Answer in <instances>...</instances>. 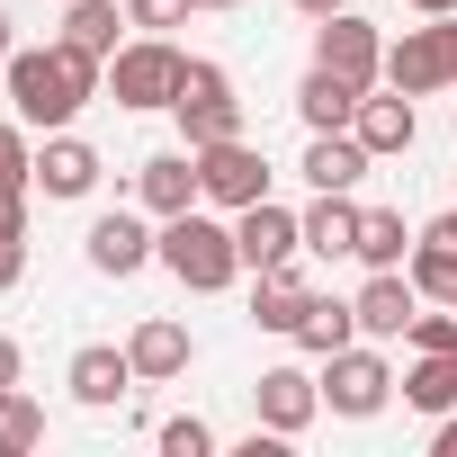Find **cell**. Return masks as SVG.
<instances>
[{
	"label": "cell",
	"instance_id": "7bdbcfd3",
	"mask_svg": "<svg viewBox=\"0 0 457 457\" xmlns=\"http://www.w3.org/2000/svg\"><path fill=\"white\" fill-rule=\"evenodd\" d=\"M448 305H457V296H448Z\"/></svg>",
	"mask_w": 457,
	"mask_h": 457
},
{
	"label": "cell",
	"instance_id": "d4e9b609",
	"mask_svg": "<svg viewBox=\"0 0 457 457\" xmlns=\"http://www.w3.org/2000/svg\"><path fill=\"white\" fill-rule=\"evenodd\" d=\"M296 341H305L314 359L350 350V341H359V305H350V296H305V323H296Z\"/></svg>",
	"mask_w": 457,
	"mask_h": 457
},
{
	"label": "cell",
	"instance_id": "ab89813d",
	"mask_svg": "<svg viewBox=\"0 0 457 457\" xmlns=\"http://www.w3.org/2000/svg\"><path fill=\"white\" fill-rule=\"evenodd\" d=\"M197 10H243V0H197Z\"/></svg>",
	"mask_w": 457,
	"mask_h": 457
},
{
	"label": "cell",
	"instance_id": "d6a6232c",
	"mask_svg": "<svg viewBox=\"0 0 457 457\" xmlns=\"http://www.w3.org/2000/svg\"><path fill=\"white\" fill-rule=\"evenodd\" d=\"M28 278V243H0V287H19Z\"/></svg>",
	"mask_w": 457,
	"mask_h": 457
},
{
	"label": "cell",
	"instance_id": "83f0119b",
	"mask_svg": "<svg viewBox=\"0 0 457 457\" xmlns=\"http://www.w3.org/2000/svg\"><path fill=\"white\" fill-rule=\"evenodd\" d=\"M0 188H37V144L19 117H0Z\"/></svg>",
	"mask_w": 457,
	"mask_h": 457
},
{
	"label": "cell",
	"instance_id": "6da1fadb",
	"mask_svg": "<svg viewBox=\"0 0 457 457\" xmlns=\"http://www.w3.org/2000/svg\"><path fill=\"white\" fill-rule=\"evenodd\" d=\"M0 81H10V117H19V126L63 135V126H72V117L108 90V63L54 37V46H19L10 63H0Z\"/></svg>",
	"mask_w": 457,
	"mask_h": 457
},
{
	"label": "cell",
	"instance_id": "4fadbf2b",
	"mask_svg": "<svg viewBox=\"0 0 457 457\" xmlns=\"http://www.w3.org/2000/svg\"><path fill=\"white\" fill-rule=\"evenodd\" d=\"M126 359H135V377H144V386H170V377H188L197 341H188V323L144 314V323H135V341H126Z\"/></svg>",
	"mask_w": 457,
	"mask_h": 457
},
{
	"label": "cell",
	"instance_id": "b9f144b4",
	"mask_svg": "<svg viewBox=\"0 0 457 457\" xmlns=\"http://www.w3.org/2000/svg\"><path fill=\"white\" fill-rule=\"evenodd\" d=\"M448 126H457V108H448Z\"/></svg>",
	"mask_w": 457,
	"mask_h": 457
},
{
	"label": "cell",
	"instance_id": "9c48e42d",
	"mask_svg": "<svg viewBox=\"0 0 457 457\" xmlns=\"http://www.w3.org/2000/svg\"><path fill=\"white\" fill-rule=\"evenodd\" d=\"M234 243H243V270L261 278V270H278V261L305 252V215H287L278 197H252V206L234 215Z\"/></svg>",
	"mask_w": 457,
	"mask_h": 457
},
{
	"label": "cell",
	"instance_id": "2e32d148",
	"mask_svg": "<svg viewBox=\"0 0 457 457\" xmlns=\"http://www.w3.org/2000/svg\"><path fill=\"white\" fill-rule=\"evenodd\" d=\"M350 135H359L377 162H395V153H412L421 117H412V99H403V90H368V99H359V117H350Z\"/></svg>",
	"mask_w": 457,
	"mask_h": 457
},
{
	"label": "cell",
	"instance_id": "d6986e66",
	"mask_svg": "<svg viewBox=\"0 0 457 457\" xmlns=\"http://www.w3.org/2000/svg\"><path fill=\"white\" fill-rule=\"evenodd\" d=\"M305 296H314V287H305V270H296V261H278V270H261V287H252V323L296 341V323H305Z\"/></svg>",
	"mask_w": 457,
	"mask_h": 457
},
{
	"label": "cell",
	"instance_id": "8fae6325",
	"mask_svg": "<svg viewBox=\"0 0 457 457\" xmlns=\"http://www.w3.org/2000/svg\"><path fill=\"white\" fill-rule=\"evenodd\" d=\"M350 305H359V332L368 341H403L412 314H421V287H412V270H368V287Z\"/></svg>",
	"mask_w": 457,
	"mask_h": 457
},
{
	"label": "cell",
	"instance_id": "1f68e13d",
	"mask_svg": "<svg viewBox=\"0 0 457 457\" xmlns=\"http://www.w3.org/2000/svg\"><path fill=\"white\" fill-rule=\"evenodd\" d=\"M0 243H28V188H0Z\"/></svg>",
	"mask_w": 457,
	"mask_h": 457
},
{
	"label": "cell",
	"instance_id": "484cf974",
	"mask_svg": "<svg viewBox=\"0 0 457 457\" xmlns=\"http://www.w3.org/2000/svg\"><path fill=\"white\" fill-rule=\"evenodd\" d=\"M403 270H412L421 305H448V296H457V252H448V243H421V234H412V261H403Z\"/></svg>",
	"mask_w": 457,
	"mask_h": 457
},
{
	"label": "cell",
	"instance_id": "4316f807",
	"mask_svg": "<svg viewBox=\"0 0 457 457\" xmlns=\"http://www.w3.org/2000/svg\"><path fill=\"white\" fill-rule=\"evenodd\" d=\"M46 439V403L28 395V386H10V403H0V457H19V448H37Z\"/></svg>",
	"mask_w": 457,
	"mask_h": 457
},
{
	"label": "cell",
	"instance_id": "8992f818",
	"mask_svg": "<svg viewBox=\"0 0 457 457\" xmlns=\"http://www.w3.org/2000/svg\"><path fill=\"white\" fill-rule=\"evenodd\" d=\"M197 188H206V206L243 215L252 197H270V162H261L243 135H224V144H197Z\"/></svg>",
	"mask_w": 457,
	"mask_h": 457
},
{
	"label": "cell",
	"instance_id": "cb8c5ba5",
	"mask_svg": "<svg viewBox=\"0 0 457 457\" xmlns=\"http://www.w3.org/2000/svg\"><path fill=\"white\" fill-rule=\"evenodd\" d=\"M359 270H403L412 261V234H403V215L395 206H359V243H350Z\"/></svg>",
	"mask_w": 457,
	"mask_h": 457
},
{
	"label": "cell",
	"instance_id": "e0dca14e",
	"mask_svg": "<svg viewBox=\"0 0 457 457\" xmlns=\"http://www.w3.org/2000/svg\"><path fill=\"white\" fill-rule=\"evenodd\" d=\"M135 197L153 206V215H179V206H197L206 188H197V153L179 144V153H153V162H135Z\"/></svg>",
	"mask_w": 457,
	"mask_h": 457
},
{
	"label": "cell",
	"instance_id": "5b68a950",
	"mask_svg": "<svg viewBox=\"0 0 457 457\" xmlns=\"http://www.w3.org/2000/svg\"><path fill=\"white\" fill-rule=\"evenodd\" d=\"M323 403H332L341 421H377V412L395 403V368H386L377 350H359V341H350V350H332V359H323Z\"/></svg>",
	"mask_w": 457,
	"mask_h": 457
},
{
	"label": "cell",
	"instance_id": "ba28073f",
	"mask_svg": "<svg viewBox=\"0 0 457 457\" xmlns=\"http://www.w3.org/2000/svg\"><path fill=\"white\" fill-rule=\"evenodd\" d=\"M386 90H403V99H430V90H457L439 19H430V28H403V37L386 46Z\"/></svg>",
	"mask_w": 457,
	"mask_h": 457
},
{
	"label": "cell",
	"instance_id": "9a60e30c",
	"mask_svg": "<svg viewBox=\"0 0 457 457\" xmlns=\"http://www.w3.org/2000/svg\"><path fill=\"white\" fill-rule=\"evenodd\" d=\"M359 99H368V90H359L350 72H332V63H314V72L296 81V117H305V135H341V126L359 117Z\"/></svg>",
	"mask_w": 457,
	"mask_h": 457
},
{
	"label": "cell",
	"instance_id": "f1b7e54d",
	"mask_svg": "<svg viewBox=\"0 0 457 457\" xmlns=\"http://www.w3.org/2000/svg\"><path fill=\"white\" fill-rule=\"evenodd\" d=\"M153 439H162V457H215V421H197V412H170Z\"/></svg>",
	"mask_w": 457,
	"mask_h": 457
},
{
	"label": "cell",
	"instance_id": "60d3db41",
	"mask_svg": "<svg viewBox=\"0 0 457 457\" xmlns=\"http://www.w3.org/2000/svg\"><path fill=\"white\" fill-rule=\"evenodd\" d=\"M0 403H10V386H0Z\"/></svg>",
	"mask_w": 457,
	"mask_h": 457
},
{
	"label": "cell",
	"instance_id": "ac0fdd59",
	"mask_svg": "<svg viewBox=\"0 0 457 457\" xmlns=\"http://www.w3.org/2000/svg\"><path fill=\"white\" fill-rule=\"evenodd\" d=\"M37 188H46V197H90V188H99V153H90L81 135H46V153H37Z\"/></svg>",
	"mask_w": 457,
	"mask_h": 457
},
{
	"label": "cell",
	"instance_id": "30bf717a",
	"mask_svg": "<svg viewBox=\"0 0 457 457\" xmlns=\"http://www.w3.org/2000/svg\"><path fill=\"white\" fill-rule=\"evenodd\" d=\"M81 261H90L99 278H135L144 261H162V234H153L144 215H126V206H117V215H99V224H90V243H81Z\"/></svg>",
	"mask_w": 457,
	"mask_h": 457
},
{
	"label": "cell",
	"instance_id": "d590c367",
	"mask_svg": "<svg viewBox=\"0 0 457 457\" xmlns=\"http://www.w3.org/2000/svg\"><path fill=\"white\" fill-rule=\"evenodd\" d=\"M403 10H421V19H448V10H457V0H403Z\"/></svg>",
	"mask_w": 457,
	"mask_h": 457
},
{
	"label": "cell",
	"instance_id": "f35d334b",
	"mask_svg": "<svg viewBox=\"0 0 457 457\" xmlns=\"http://www.w3.org/2000/svg\"><path fill=\"white\" fill-rule=\"evenodd\" d=\"M19 54V37H10V10H0V63H10Z\"/></svg>",
	"mask_w": 457,
	"mask_h": 457
},
{
	"label": "cell",
	"instance_id": "5bb4252c",
	"mask_svg": "<svg viewBox=\"0 0 457 457\" xmlns=\"http://www.w3.org/2000/svg\"><path fill=\"white\" fill-rule=\"evenodd\" d=\"M63 386H72V403H90V412H108V403H126V386H144V377H135V359H126V350H108V341H90V350H72V368H63Z\"/></svg>",
	"mask_w": 457,
	"mask_h": 457
},
{
	"label": "cell",
	"instance_id": "52a82bcc",
	"mask_svg": "<svg viewBox=\"0 0 457 457\" xmlns=\"http://www.w3.org/2000/svg\"><path fill=\"white\" fill-rule=\"evenodd\" d=\"M314 63H332V72H350L359 90H377V81H386V37H377L359 10H332V19L314 28Z\"/></svg>",
	"mask_w": 457,
	"mask_h": 457
},
{
	"label": "cell",
	"instance_id": "7402d4cb",
	"mask_svg": "<svg viewBox=\"0 0 457 457\" xmlns=\"http://www.w3.org/2000/svg\"><path fill=\"white\" fill-rule=\"evenodd\" d=\"M403 403L412 412H457V350H412V368H403Z\"/></svg>",
	"mask_w": 457,
	"mask_h": 457
},
{
	"label": "cell",
	"instance_id": "8d00e7d4",
	"mask_svg": "<svg viewBox=\"0 0 457 457\" xmlns=\"http://www.w3.org/2000/svg\"><path fill=\"white\" fill-rule=\"evenodd\" d=\"M296 10H305V19H332V10H350V0H296Z\"/></svg>",
	"mask_w": 457,
	"mask_h": 457
},
{
	"label": "cell",
	"instance_id": "7c38bea8",
	"mask_svg": "<svg viewBox=\"0 0 457 457\" xmlns=\"http://www.w3.org/2000/svg\"><path fill=\"white\" fill-rule=\"evenodd\" d=\"M252 412H261V430H287V439H296V430L323 412V377H305V368H261Z\"/></svg>",
	"mask_w": 457,
	"mask_h": 457
},
{
	"label": "cell",
	"instance_id": "44dd1931",
	"mask_svg": "<svg viewBox=\"0 0 457 457\" xmlns=\"http://www.w3.org/2000/svg\"><path fill=\"white\" fill-rule=\"evenodd\" d=\"M368 162H377V153H368L350 126H341V135H314V144H305V188H359Z\"/></svg>",
	"mask_w": 457,
	"mask_h": 457
},
{
	"label": "cell",
	"instance_id": "e575fe53",
	"mask_svg": "<svg viewBox=\"0 0 457 457\" xmlns=\"http://www.w3.org/2000/svg\"><path fill=\"white\" fill-rule=\"evenodd\" d=\"M0 386H19V341L0 332Z\"/></svg>",
	"mask_w": 457,
	"mask_h": 457
},
{
	"label": "cell",
	"instance_id": "603a6c76",
	"mask_svg": "<svg viewBox=\"0 0 457 457\" xmlns=\"http://www.w3.org/2000/svg\"><path fill=\"white\" fill-rule=\"evenodd\" d=\"M117 28H135L117 0H63V46H81V54H99V63H108V54L126 46Z\"/></svg>",
	"mask_w": 457,
	"mask_h": 457
},
{
	"label": "cell",
	"instance_id": "7a4b0ae2",
	"mask_svg": "<svg viewBox=\"0 0 457 457\" xmlns=\"http://www.w3.org/2000/svg\"><path fill=\"white\" fill-rule=\"evenodd\" d=\"M162 270L188 296H215V287L243 278V243H234V224H215L206 206H179V215H162Z\"/></svg>",
	"mask_w": 457,
	"mask_h": 457
},
{
	"label": "cell",
	"instance_id": "74e56055",
	"mask_svg": "<svg viewBox=\"0 0 457 457\" xmlns=\"http://www.w3.org/2000/svg\"><path fill=\"white\" fill-rule=\"evenodd\" d=\"M439 37H448V72H457V10H448V19H439Z\"/></svg>",
	"mask_w": 457,
	"mask_h": 457
},
{
	"label": "cell",
	"instance_id": "4dcf8cb0",
	"mask_svg": "<svg viewBox=\"0 0 457 457\" xmlns=\"http://www.w3.org/2000/svg\"><path fill=\"white\" fill-rule=\"evenodd\" d=\"M188 10H197V0H126V19H135L144 37H162V28H179Z\"/></svg>",
	"mask_w": 457,
	"mask_h": 457
},
{
	"label": "cell",
	"instance_id": "277c9868",
	"mask_svg": "<svg viewBox=\"0 0 457 457\" xmlns=\"http://www.w3.org/2000/svg\"><path fill=\"white\" fill-rule=\"evenodd\" d=\"M170 117H179L188 153H197V144H224V135H243V90H234V72H224V63H197V54H188V81H179Z\"/></svg>",
	"mask_w": 457,
	"mask_h": 457
},
{
	"label": "cell",
	"instance_id": "f546056e",
	"mask_svg": "<svg viewBox=\"0 0 457 457\" xmlns=\"http://www.w3.org/2000/svg\"><path fill=\"white\" fill-rule=\"evenodd\" d=\"M412 350H457V305H439V314H412V332H403Z\"/></svg>",
	"mask_w": 457,
	"mask_h": 457
},
{
	"label": "cell",
	"instance_id": "836d02e7",
	"mask_svg": "<svg viewBox=\"0 0 457 457\" xmlns=\"http://www.w3.org/2000/svg\"><path fill=\"white\" fill-rule=\"evenodd\" d=\"M430 457H457V412H439V430H430Z\"/></svg>",
	"mask_w": 457,
	"mask_h": 457
},
{
	"label": "cell",
	"instance_id": "3957f363",
	"mask_svg": "<svg viewBox=\"0 0 457 457\" xmlns=\"http://www.w3.org/2000/svg\"><path fill=\"white\" fill-rule=\"evenodd\" d=\"M179 81H188V54H179L170 37H126V46L108 54V99H117V108H170Z\"/></svg>",
	"mask_w": 457,
	"mask_h": 457
},
{
	"label": "cell",
	"instance_id": "ffe728a7",
	"mask_svg": "<svg viewBox=\"0 0 457 457\" xmlns=\"http://www.w3.org/2000/svg\"><path fill=\"white\" fill-rule=\"evenodd\" d=\"M350 243H359V197H350V188H314V206H305V252L350 261Z\"/></svg>",
	"mask_w": 457,
	"mask_h": 457
}]
</instances>
